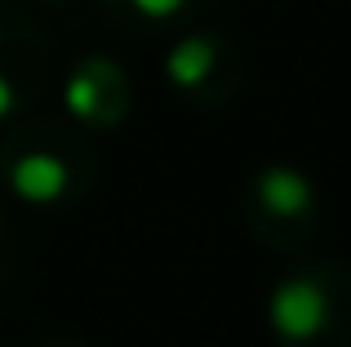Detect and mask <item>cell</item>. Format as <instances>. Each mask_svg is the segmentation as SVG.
Wrapping results in <instances>:
<instances>
[{
  "mask_svg": "<svg viewBox=\"0 0 351 347\" xmlns=\"http://www.w3.org/2000/svg\"><path fill=\"white\" fill-rule=\"evenodd\" d=\"M9 182H14V191L23 200L49 205V200H58L62 187H67V165H62L58 156H49V152H27L14 165V174H9Z\"/></svg>",
  "mask_w": 351,
  "mask_h": 347,
  "instance_id": "2",
  "label": "cell"
},
{
  "mask_svg": "<svg viewBox=\"0 0 351 347\" xmlns=\"http://www.w3.org/2000/svg\"><path fill=\"white\" fill-rule=\"evenodd\" d=\"M103 76H107V67H80L76 76L67 80V89H62V103H67L71 116H80V121H94V116H103V103H107Z\"/></svg>",
  "mask_w": 351,
  "mask_h": 347,
  "instance_id": "5",
  "label": "cell"
},
{
  "mask_svg": "<svg viewBox=\"0 0 351 347\" xmlns=\"http://www.w3.org/2000/svg\"><path fill=\"white\" fill-rule=\"evenodd\" d=\"M129 5H134L143 18H173L187 0H129Z\"/></svg>",
  "mask_w": 351,
  "mask_h": 347,
  "instance_id": "6",
  "label": "cell"
},
{
  "mask_svg": "<svg viewBox=\"0 0 351 347\" xmlns=\"http://www.w3.org/2000/svg\"><path fill=\"white\" fill-rule=\"evenodd\" d=\"M267 316H271V325H276L280 339L307 343V339H316V334L325 330V321H329V294L316 285V280H285V285L271 294Z\"/></svg>",
  "mask_w": 351,
  "mask_h": 347,
  "instance_id": "1",
  "label": "cell"
},
{
  "mask_svg": "<svg viewBox=\"0 0 351 347\" xmlns=\"http://www.w3.org/2000/svg\"><path fill=\"white\" fill-rule=\"evenodd\" d=\"M258 196H263V205L271 209V214H280V218H293V214H302V209L311 205L307 178L293 174V169H285V165L263 169V178H258Z\"/></svg>",
  "mask_w": 351,
  "mask_h": 347,
  "instance_id": "4",
  "label": "cell"
},
{
  "mask_svg": "<svg viewBox=\"0 0 351 347\" xmlns=\"http://www.w3.org/2000/svg\"><path fill=\"white\" fill-rule=\"evenodd\" d=\"M214 62H218L214 40H205V36H187V40H178L169 49V58H165V76H169L178 89H196V85L209 80Z\"/></svg>",
  "mask_w": 351,
  "mask_h": 347,
  "instance_id": "3",
  "label": "cell"
},
{
  "mask_svg": "<svg viewBox=\"0 0 351 347\" xmlns=\"http://www.w3.org/2000/svg\"><path fill=\"white\" fill-rule=\"evenodd\" d=\"M9 112H14V85H9V80L0 76V121H5Z\"/></svg>",
  "mask_w": 351,
  "mask_h": 347,
  "instance_id": "7",
  "label": "cell"
}]
</instances>
